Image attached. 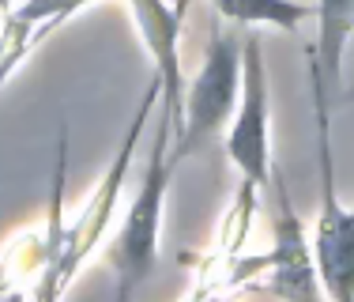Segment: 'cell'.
<instances>
[{
  "label": "cell",
  "instance_id": "6da1fadb",
  "mask_svg": "<svg viewBox=\"0 0 354 302\" xmlns=\"http://www.w3.org/2000/svg\"><path fill=\"white\" fill-rule=\"evenodd\" d=\"M174 170H177L174 121L166 110H158L140 189L132 193L129 208H124V220L113 234V246H109V265H113V272H117V295L121 299H129L132 291L155 272L158 234H162V208H166V189H170Z\"/></svg>",
  "mask_w": 354,
  "mask_h": 302
},
{
  "label": "cell",
  "instance_id": "7a4b0ae2",
  "mask_svg": "<svg viewBox=\"0 0 354 302\" xmlns=\"http://www.w3.org/2000/svg\"><path fill=\"white\" fill-rule=\"evenodd\" d=\"M158 103H162V83H158V76H151L147 91H143V98H140V106H136V114H132L129 132H124L121 148L113 151L109 170L102 174V181L95 186L91 200L80 208V215L68 223V242H64V254H61V261H57L53 276L46 280V287L38 291L41 299H57V295H61L64 283H68L72 276L83 268V261H87V257L98 249L102 234L109 231V223H113V212H117V200H121L124 178H129V166H132V155H136V144H140L143 129H147V121L155 117Z\"/></svg>",
  "mask_w": 354,
  "mask_h": 302
},
{
  "label": "cell",
  "instance_id": "3957f363",
  "mask_svg": "<svg viewBox=\"0 0 354 302\" xmlns=\"http://www.w3.org/2000/svg\"><path fill=\"white\" fill-rule=\"evenodd\" d=\"M317 110V155H320V215L313 234L317 276L328 299L354 302V208L339 204L335 193V159H332V114H328V91L320 76L309 69Z\"/></svg>",
  "mask_w": 354,
  "mask_h": 302
},
{
  "label": "cell",
  "instance_id": "277c9868",
  "mask_svg": "<svg viewBox=\"0 0 354 302\" xmlns=\"http://www.w3.org/2000/svg\"><path fill=\"white\" fill-rule=\"evenodd\" d=\"M241 69H245V42L234 30L218 27L207 42L204 64L185 91V129L174 140V159L181 163L189 151L215 140L226 121H234L241 98Z\"/></svg>",
  "mask_w": 354,
  "mask_h": 302
},
{
  "label": "cell",
  "instance_id": "5b68a950",
  "mask_svg": "<svg viewBox=\"0 0 354 302\" xmlns=\"http://www.w3.org/2000/svg\"><path fill=\"white\" fill-rule=\"evenodd\" d=\"M226 155L241 170V181L264 189L272 181V129H268V69L264 46L245 38V69H241V98L226 132Z\"/></svg>",
  "mask_w": 354,
  "mask_h": 302
},
{
  "label": "cell",
  "instance_id": "8992f818",
  "mask_svg": "<svg viewBox=\"0 0 354 302\" xmlns=\"http://www.w3.org/2000/svg\"><path fill=\"white\" fill-rule=\"evenodd\" d=\"M129 4H132V15H136L143 46H147L151 61H155V76L162 83V103H158V110L170 114L174 140H177L185 129V91H189L185 64H181L185 12L177 4H166V0H129Z\"/></svg>",
  "mask_w": 354,
  "mask_h": 302
},
{
  "label": "cell",
  "instance_id": "52a82bcc",
  "mask_svg": "<svg viewBox=\"0 0 354 302\" xmlns=\"http://www.w3.org/2000/svg\"><path fill=\"white\" fill-rule=\"evenodd\" d=\"M275 197H279V212H275V246L272 254L252 257L241 268H264L272 276V287L279 295H294V299H313L317 295V268H313V249L306 242V226L294 215L290 204V189L283 186V178H275Z\"/></svg>",
  "mask_w": 354,
  "mask_h": 302
},
{
  "label": "cell",
  "instance_id": "ba28073f",
  "mask_svg": "<svg viewBox=\"0 0 354 302\" xmlns=\"http://www.w3.org/2000/svg\"><path fill=\"white\" fill-rule=\"evenodd\" d=\"M317 46L309 49V69L320 76L328 98L343 91V53L354 35V0H317Z\"/></svg>",
  "mask_w": 354,
  "mask_h": 302
},
{
  "label": "cell",
  "instance_id": "9c48e42d",
  "mask_svg": "<svg viewBox=\"0 0 354 302\" xmlns=\"http://www.w3.org/2000/svg\"><path fill=\"white\" fill-rule=\"evenodd\" d=\"M181 12H189V0H177ZM215 15L238 23V27H279V30H294L301 19L313 15L309 4L298 0H212Z\"/></svg>",
  "mask_w": 354,
  "mask_h": 302
},
{
  "label": "cell",
  "instance_id": "30bf717a",
  "mask_svg": "<svg viewBox=\"0 0 354 302\" xmlns=\"http://www.w3.org/2000/svg\"><path fill=\"white\" fill-rule=\"evenodd\" d=\"M61 27V19H46V23H27V19H15L8 15L4 19V30H0V87L12 80V72L27 61L30 46L41 42L49 30Z\"/></svg>",
  "mask_w": 354,
  "mask_h": 302
},
{
  "label": "cell",
  "instance_id": "8fae6325",
  "mask_svg": "<svg viewBox=\"0 0 354 302\" xmlns=\"http://www.w3.org/2000/svg\"><path fill=\"white\" fill-rule=\"evenodd\" d=\"M91 0H19V8L8 15H15V19H27V23H46V19H68L75 15L80 8H87Z\"/></svg>",
  "mask_w": 354,
  "mask_h": 302
},
{
  "label": "cell",
  "instance_id": "7c38bea8",
  "mask_svg": "<svg viewBox=\"0 0 354 302\" xmlns=\"http://www.w3.org/2000/svg\"><path fill=\"white\" fill-rule=\"evenodd\" d=\"M15 8H19V0H0V12H4V15L15 12Z\"/></svg>",
  "mask_w": 354,
  "mask_h": 302
}]
</instances>
